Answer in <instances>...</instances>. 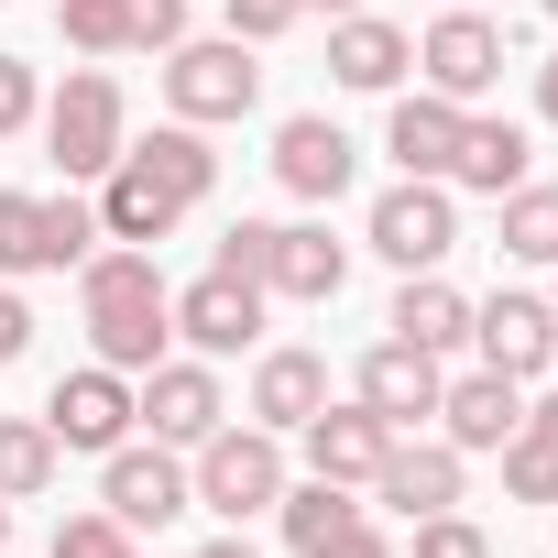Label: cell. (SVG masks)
I'll return each mask as SVG.
<instances>
[{"instance_id": "6da1fadb", "label": "cell", "mask_w": 558, "mask_h": 558, "mask_svg": "<svg viewBox=\"0 0 558 558\" xmlns=\"http://www.w3.org/2000/svg\"><path fill=\"white\" fill-rule=\"evenodd\" d=\"M208 186H219V154H208V132L197 121H165V132H132L121 143V165L99 175V241H165L175 219H197L208 208Z\"/></svg>"}, {"instance_id": "7a4b0ae2", "label": "cell", "mask_w": 558, "mask_h": 558, "mask_svg": "<svg viewBox=\"0 0 558 558\" xmlns=\"http://www.w3.org/2000/svg\"><path fill=\"white\" fill-rule=\"evenodd\" d=\"M77 329H88V362H110V373H132V384L165 362V340H175V286H165V263H154L143 241H110V252L77 263Z\"/></svg>"}, {"instance_id": "3957f363", "label": "cell", "mask_w": 558, "mask_h": 558, "mask_svg": "<svg viewBox=\"0 0 558 558\" xmlns=\"http://www.w3.org/2000/svg\"><path fill=\"white\" fill-rule=\"evenodd\" d=\"M121 143H132V99H121V77H110V66H77V77L45 99V165H56L66 186H99V175L121 165Z\"/></svg>"}, {"instance_id": "277c9868", "label": "cell", "mask_w": 558, "mask_h": 558, "mask_svg": "<svg viewBox=\"0 0 558 558\" xmlns=\"http://www.w3.org/2000/svg\"><path fill=\"white\" fill-rule=\"evenodd\" d=\"M88 252H99V197L88 186H56V197L0 186V274H66Z\"/></svg>"}, {"instance_id": "5b68a950", "label": "cell", "mask_w": 558, "mask_h": 558, "mask_svg": "<svg viewBox=\"0 0 558 558\" xmlns=\"http://www.w3.org/2000/svg\"><path fill=\"white\" fill-rule=\"evenodd\" d=\"M286 482H296V471H286V438H274V427H230V416H219V427L197 438V460H186V493H197L208 514H230V525H241V514H274Z\"/></svg>"}, {"instance_id": "8992f818", "label": "cell", "mask_w": 558, "mask_h": 558, "mask_svg": "<svg viewBox=\"0 0 558 558\" xmlns=\"http://www.w3.org/2000/svg\"><path fill=\"white\" fill-rule=\"evenodd\" d=\"M165 110L197 121V132L252 121V110H263V66H252V45H241V34H219V45H165Z\"/></svg>"}, {"instance_id": "52a82bcc", "label": "cell", "mask_w": 558, "mask_h": 558, "mask_svg": "<svg viewBox=\"0 0 558 558\" xmlns=\"http://www.w3.org/2000/svg\"><path fill=\"white\" fill-rule=\"evenodd\" d=\"M362 241H373L395 274H438V263L460 252V197H449L438 175H405V186H384V197H373Z\"/></svg>"}, {"instance_id": "ba28073f", "label": "cell", "mask_w": 558, "mask_h": 558, "mask_svg": "<svg viewBox=\"0 0 558 558\" xmlns=\"http://www.w3.org/2000/svg\"><path fill=\"white\" fill-rule=\"evenodd\" d=\"M186 504H197V493H186V460H175L165 438H121V449L99 460V514H121L132 536H165Z\"/></svg>"}, {"instance_id": "9c48e42d", "label": "cell", "mask_w": 558, "mask_h": 558, "mask_svg": "<svg viewBox=\"0 0 558 558\" xmlns=\"http://www.w3.org/2000/svg\"><path fill=\"white\" fill-rule=\"evenodd\" d=\"M45 427H56V449H88V460H110L143 416H132V373H110V362H77V373H56V395H45Z\"/></svg>"}, {"instance_id": "30bf717a", "label": "cell", "mask_w": 558, "mask_h": 558, "mask_svg": "<svg viewBox=\"0 0 558 558\" xmlns=\"http://www.w3.org/2000/svg\"><path fill=\"white\" fill-rule=\"evenodd\" d=\"M504 66H514V56H504V23H482V12H438V23L416 34V77H427L438 99H460V110H471L482 88H504Z\"/></svg>"}, {"instance_id": "8fae6325", "label": "cell", "mask_w": 558, "mask_h": 558, "mask_svg": "<svg viewBox=\"0 0 558 558\" xmlns=\"http://www.w3.org/2000/svg\"><path fill=\"white\" fill-rule=\"evenodd\" d=\"M351 175H362V143H351L329 110H296V121H274V186H286V197L329 208V197H351Z\"/></svg>"}, {"instance_id": "7c38bea8", "label": "cell", "mask_w": 558, "mask_h": 558, "mask_svg": "<svg viewBox=\"0 0 558 558\" xmlns=\"http://www.w3.org/2000/svg\"><path fill=\"white\" fill-rule=\"evenodd\" d=\"M175 340L197 351V362H230V351H252L263 340V286L252 274H197V286H175Z\"/></svg>"}, {"instance_id": "4fadbf2b", "label": "cell", "mask_w": 558, "mask_h": 558, "mask_svg": "<svg viewBox=\"0 0 558 558\" xmlns=\"http://www.w3.org/2000/svg\"><path fill=\"white\" fill-rule=\"evenodd\" d=\"M471 351H482L493 373L536 384V373L558 362V307H547V296H525V286H493V296L471 307Z\"/></svg>"}, {"instance_id": "5bb4252c", "label": "cell", "mask_w": 558, "mask_h": 558, "mask_svg": "<svg viewBox=\"0 0 558 558\" xmlns=\"http://www.w3.org/2000/svg\"><path fill=\"white\" fill-rule=\"evenodd\" d=\"M340 286H351V241H329V219H274V241H263V296L329 307Z\"/></svg>"}, {"instance_id": "9a60e30c", "label": "cell", "mask_w": 558, "mask_h": 558, "mask_svg": "<svg viewBox=\"0 0 558 558\" xmlns=\"http://www.w3.org/2000/svg\"><path fill=\"white\" fill-rule=\"evenodd\" d=\"M438 384H449V373H438V351H416V340H373V351L351 362V405H373L395 438H405L416 416H438Z\"/></svg>"}, {"instance_id": "2e32d148", "label": "cell", "mask_w": 558, "mask_h": 558, "mask_svg": "<svg viewBox=\"0 0 558 558\" xmlns=\"http://www.w3.org/2000/svg\"><path fill=\"white\" fill-rule=\"evenodd\" d=\"M132 416H143L165 449H197V438L230 416V395H219V373H208V362H175V351H165V362L132 384Z\"/></svg>"}, {"instance_id": "e0dca14e", "label": "cell", "mask_w": 558, "mask_h": 558, "mask_svg": "<svg viewBox=\"0 0 558 558\" xmlns=\"http://www.w3.org/2000/svg\"><path fill=\"white\" fill-rule=\"evenodd\" d=\"M405 66H416V34L405 23H384V12H340L329 23V77L340 88L384 99V88H405Z\"/></svg>"}, {"instance_id": "ac0fdd59", "label": "cell", "mask_w": 558, "mask_h": 558, "mask_svg": "<svg viewBox=\"0 0 558 558\" xmlns=\"http://www.w3.org/2000/svg\"><path fill=\"white\" fill-rule=\"evenodd\" d=\"M296 438H307V471H318V482H351V493H373V471H384V449H395V427H384L373 405H318Z\"/></svg>"}, {"instance_id": "d6986e66", "label": "cell", "mask_w": 558, "mask_h": 558, "mask_svg": "<svg viewBox=\"0 0 558 558\" xmlns=\"http://www.w3.org/2000/svg\"><path fill=\"white\" fill-rule=\"evenodd\" d=\"M514 416H525V384L514 373H460V384H438V427H449V449L471 460V449H504L514 438Z\"/></svg>"}, {"instance_id": "ffe728a7", "label": "cell", "mask_w": 558, "mask_h": 558, "mask_svg": "<svg viewBox=\"0 0 558 558\" xmlns=\"http://www.w3.org/2000/svg\"><path fill=\"white\" fill-rule=\"evenodd\" d=\"M460 449L449 438H395L384 449V471H373V504H395V514H449L460 504Z\"/></svg>"}, {"instance_id": "44dd1931", "label": "cell", "mask_w": 558, "mask_h": 558, "mask_svg": "<svg viewBox=\"0 0 558 558\" xmlns=\"http://www.w3.org/2000/svg\"><path fill=\"white\" fill-rule=\"evenodd\" d=\"M274 525H286V547L296 558H329V547H351L362 525H373V504H351V482H286V493H274Z\"/></svg>"}, {"instance_id": "7402d4cb", "label": "cell", "mask_w": 558, "mask_h": 558, "mask_svg": "<svg viewBox=\"0 0 558 558\" xmlns=\"http://www.w3.org/2000/svg\"><path fill=\"white\" fill-rule=\"evenodd\" d=\"M318 405H329V362H318V351H296V340H286V351H263V362H252V427L296 438Z\"/></svg>"}, {"instance_id": "603a6c76", "label": "cell", "mask_w": 558, "mask_h": 558, "mask_svg": "<svg viewBox=\"0 0 558 558\" xmlns=\"http://www.w3.org/2000/svg\"><path fill=\"white\" fill-rule=\"evenodd\" d=\"M384 340H416V351H460L471 340V296L449 286V274H405V286H395V307H384Z\"/></svg>"}, {"instance_id": "cb8c5ba5", "label": "cell", "mask_w": 558, "mask_h": 558, "mask_svg": "<svg viewBox=\"0 0 558 558\" xmlns=\"http://www.w3.org/2000/svg\"><path fill=\"white\" fill-rule=\"evenodd\" d=\"M460 99H438V88H416V99H395V121H384V154L405 165V175H438L449 186V154H460Z\"/></svg>"}, {"instance_id": "d4e9b609", "label": "cell", "mask_w": 558, "mask_h": 558, "mask_svg": "<svg viewBox=\"0 0 558 558\" xmlns=\"http://www.w3.org/2000/svg\"><path fill=\"white\" fill-rule=\"evenodd\" d=\"M525 165H536L525 121H460V154H449V186H471V197H504V186H525Z\"/></svg>"}, {"instance_id": "484cf974", "label": "cell", "mask_w": 558, "mask_h": 558, "mask_svg": "<svg viewBox=\"0 0 558 558\" xmlns=\"http://www.w3.org/2000/svg\"><path fill=\"white\" fill-rule=\"evenodd\" d=\"M504 493L514 504H558V395H536L504 438Z\"/></svg>"}, {"instance_id": "4316f807", "label": "cell", "mask_w": 558, "mask_h": 558, "mask_svg": "<svg viewBox=\"0 0 558 558\" xmlns=\"http://www.w3.org/2000/svg\"><path fill=\"white\" fill-rule=\"evenodd\" d=\"M56 471H66V449L45 416H0V504H45Z\"/></svg>"}, {"instance_id": "83f0119b", "label": "cell", "mask_w": 558, "mask_h": 558, "mask_svg": "<svg viewBox=\"0 0 558 558\" xmlns=\"http://www.w3.org/2000/svg\"><path fill=\"white\" fill-rule=\"evenodd\" d=\"M493 208H504V263H558V186L525 175V186H504Z\"/></svg>"}, {"instance_id": "f1b7e54d", "label": "cell", "mask_w": 558, "mask_h": 558, "mask_svg": "<svg viewBox=\"0 0 558 558\" xmlns=\"http://www.w3.org/2000/svg\"><path fill=\"white\" fill-rule=\"evenodd\" d=\"M45 558H143V536L88 504V514H56V547H45Z\"/></svg>"}, {"instance_id": "f546056e", "label": "cell", "mask_w": 558, "mask_h": 558, "mask_svg": "<svg viewBox=\"0 0 558 558\" xmlns=\"http://www.w3.org/2000/svg\"><path fill=\"white\" fill-rule=\"evenodd\" d=\"M56 34H66L77 56H132V34H121V0H56Z\"/></svg>"}, {"instance_id": "4dcf8cb0", "label": "cell", "mask_w": 558, "mask_h": 558, "mask_svg": "<svg viewBox=\"0 0 558 558\" xmlns=\"http://www.w3.org/2000/svg\"><path fill=\"white\" fill-rule=\"evenodd\" d=\"M34 121H45V77H34V56H0V143L34 132Z\"/></svg>"}, {"instance_id": "1f68e13d", "label": "cell", "mask_w": 558, "mask_h": 558, "mask_svg": "<svg viewBox=\"0 0 558 558\" xmlns=\"http://www.w3.org/2000/svg\"><path fill=\"white\" fill-rule=\"evenodd\" d=\"M121 34H132V56L186 45V0H121Z\"/></svg>"}, {"instance_id": "d6a6232c", "label": "cell", "mask_w": 558, "mask_h": 558, "mask_svg": "<svg viewBox=\"0 0 558 558\" xmlns=\"http://www.w3.org/2000/svg\"><path fill=\"white\" fill-rule=\"evenodd\" d=\"M416 558H493V536L449 504V514H416Z\"/></svg>"}, {"instance_id": "836d02e7", "label": "cell", "mask_w": 558, "mask_h": 558, "mask_svg": "<svg viewBox=\"0 0 558 558\" xmlns=\"http://www.w3.org/2000/svg\"><path fill=\"white\" fill-rule=\"evenodd\" d=\"M219 12H230L241 45H274V34H296V23H307V0H219Z\"/></svg>"}, {"instance_id": "e575fe53", "label": "cell", "mask_w": 558, "mask_h": 558, "mask_svg": "<svg viewBox=\"0 0 558 558\" xmlns=\"http://www.w3.org/2000/svg\"><path fill=\"white\" fill-rule=\"evenodd\" d=\"M263 241H274V219H230L219 230V274H252L263 286Z\"/></svg>"}, {"instance_id": "d590c367", "label": "cell", "mask_w": 558, "mask_h": 558, "mask_svg": "<svg viewBox=\"0 0 558 558\" xmlns=\"http://www.w3.org/2000/svg\"><path fill=\"white\" fill-rule=\"evenodd\" d=\"M34 351V307L12 296V274H0V362H23Z\"/></svg>"}, {"instance_id": "8d00e7d4", "label": "cell", "mask_w": 558, "mask_h": 558, "mask_svg": "<svg viewBox=\"0 0 558 558\" xmlns=\"http://www.w3.org/2000/svg\"><path fill=\"white\" fill-rule=\"evenodd\" d=\"M536 121H547V132H558V56H547V66H536Z\"/></svg>"}, {"instance_id": "74e56055", "label": "cell", "mask_w": 558, "mask_h": 558, "mask_svg": "<svg viewBox=\"0 0 558 558\" xmlns=\"http://www.w3.org/2000/svg\"><path fill=\"white\" fill-rule=\"evenodd\" d=\"M186 558H263L252 536H208V547H186Z\"/></svg>"}, {"instance_id": "f35d334b", "label": "cell", "mask_w": 558, "mask_h": 558, "mask_svg": "<svg viewBox=\"0 0 558 558\" xmlns=\"http://www.w3.org/2000/svg\"><path fill=\"white\" fill-rule=\"evenodd\" d=\"M307 12H329V23H340V12H362V0H307Z\"/></svg>"}, {"instance_id": "ab89813d", "label": "cell", "mask_w": 558, "mask_h": 558, "mask_svg": "<svg viewBox=\"0 0 558 558\" xmlns=\"http://www.w3.org/2000/svg\"><path fill=\"white\" fill-rule=\"evenodd\" d=\"M438 12H482V0H438Z\"/></svg>"}, {"instance_id": "60d3db41", "label": "cell", "mask_w": 558, "mask_h": 558, "mask_svg": "<svg viewBox=\"0 0 558 558\" xmlns=\"http://www.w3.org/2000/svg\"><path fill=\"white\" fill-rule=\"evenodd\" d=\"M0 547H12V504H0Z\"/></svg>"}, {"instance_id": "b9f144b4", "label": "cell", "mask_w": 558, "mask_h": 558, "mask_svg": "<svg viewBox=\"0 0 558 558\" xmlns=\"http://www.w3.org/2000/svg\"><path fill=\"white\" fill-rule=\"evenodd\" d=\"M536 12H547V23H558V0H536Z\"/></svg>"}, {"instance_id": "7bdbcfd3", "label": "cell", "mask_w": 558, "mask_h": 558, "mask_svg": "<svg viewBox=\"0 0 558 558\" xmlns=\"http://www.w3.org/2000/svg\"><path fill=\"white\" fill-rule=\"evenodd\" d=\"M0 558H12V547H0Z\"/></svg>"}, {"instance_id": "ee69618b", "label": "cell", "mask_w": 558, "mask_h": 558, "mask_svg": "<svg viewBox=\"0 0 558 558\" xmlns=\"http://www.w3.org/2000/svg\"><path fill=\"white\" fill-rule=\"evenodd\" d=\"M547 307H558V296H547Z\"/></svg>"}]
</instances>
